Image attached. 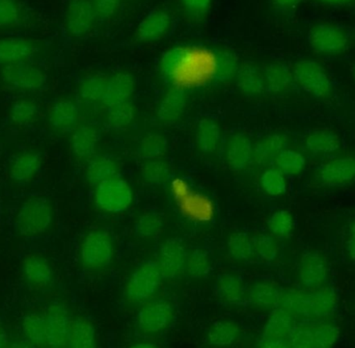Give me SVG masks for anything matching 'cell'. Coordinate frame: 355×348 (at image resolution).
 Segmentation results:
<instances>
[{
	"instance_id": "obj_17",
	"label": "cell",
	"mask_w": 355,
	"mask_h": 348,
	"mask_svg": "<svg viewBox=\"0 0 355 348\" xmlns=\"http://www.w3.org/2000/svg\"><path fill=\"white\" fill-rule=\"evenodd\" d=\"M185 243L180 238H170L164 241L158 253L157 264L162 277L174 279L185 268L187 260Z\"/></svg>"
},
{
	"instance_id": "obj_25",
	"label": "cell",
	"mask_w": 355,
	"mask_h": 348,
	"mask_svg": "<svg viewBox=\"0 0 355 348\" xmlns=\"http://www.w3.org/2000/svg\"><path fill=\"white\" fill-rule=\"evenodd\" d=\"M295 324V317L287 310L275 308L265 322L263 338L287 339Z\"/></svg>"
},
{
	"instance_id": "obj_51",
	"label": "cell",
	"mask_w": 355,
	"mask_h": 348,
	"mask_svg": "<svg viewBox=\"0 0 355 348\" xmlns=\"http://www.w3.org/2000/svg\"><path fill=\"white\" fill-rule=\"evenodd\" d=\"M239 64L235 54L225 50H219L217 58L216 81L225 82L237 74Z\"/></svg>"
},
{
	"instance_id": "obj_29",
	"label": "cell",
	"mask_w": 355,
	"mask_h": 348,
	"mask_svg": "<svg viewBox=\"0 0 355 348\" xmlns=\"http://www.w3.org/2000/svg\"><path fill=\"white\" fill-rule=\"evenodd\" d=\"M67 348H98L97 334L91 320L83 316L73 320Z\"/></svg>"
},
{
	"instance_id": "obj_7",
	"label": "cell",
	"mask_w": 355,
	"mask_h": 348,
	"mask_svg": "<svg viewBox=\"0 0 355 348\" xmlns=\"http://www.w3.org/2000/svg\"><path fill=\"white\" fill-rule=\"evenodd\" d=\"M308 42L313 51L322 55H339L347 51L350 44L347 33L329 22L313 25L309 31Z\"/></svg>"
},
{
	"instance_id": "obj_38",
	"label": "cell",
	"mask_w": 355,
	"mask_h": 348,
	"mask_svg": "<svg viewBox=\"0 0 355 348\" xmlns=\"http://www.w3.org/2000/svg\"><path fill=\"white\" fill-rule=\"evenodd\" d=\"M107 77L103 75H89L79 85V94L85 101L89 103H102L105 94Z\"/></svg>"
},
{
	"instance_id": "obj_32",
	"label": "cell",
	"mask_w": 355,
	"mask_h": 348,
	"mask_svg": "<svg viewBox=\"0 0 355 348\" xmlns=\"http://www.w3.org/2000/svg\"><path fill=\"white\" fill-rule=\"evenodd\" d=\"M216 291L223 302L232 305H240L245 299V286L238 275L223 274L219 276Z\"/></svg>"
},
{
	"instance_id": "obj_35",
	"label": "cell",
	"mask_w": 355,
	"mask_h": 348,
	"mask_svg": "<svg viewBox=\"0 0 355 348\" xmlns=\"http://www.w3.org/2000/svg\"><path fill=\"white\" fill-rule=\"evenodd\" d=\"M240 336V329L232 320H219L212 324L207 335L209 345L214 347H227L233 345Z\"/></svg>"
},
{
	"instance_id": "obj_46",
	"label": "cell",
	"mask_w": 355,
	"mask_h": 348,
	"mask_svg": "<svg viewBox=\"0 0 355 348\" xmlns=\"http://www.w3.org/2000/svg\"><path fill=\"white\" fill-rule=\"evenodd\" d=\"M185 270L193 278H204L212 270L210 258L204 250L196 249L188 254Z\"/></svg>"
},
{
	"instance_id": "obj_26",
	"label": "cell",
	"mask_w": 355,
	"mask_h": 348,
	"mask_svg": "<svg viewBox=\"0 0 355 348\" xmlns=\"http://www.w3.org/2000/svg\"><path fill=\"white\" fill-rule=\"evenodd\" d=\"M20 326L25 340L37 348H48L44 311H33L25 314L21 320Z\"/></svg>"
},
{
	"instance_id": "obj_16",
	"label": "cell",
	"mask_w": 355,
	"mask_h": 348,
	"mask_svg": "<svg viewBox=\"0 0 355 348\" xmlns=\"http://www.w3.org/2000/svg\"><path fill=\"white\" fill-rule=\"evenodd\" d=\"M39 50V43L28 37H0V67L31 62Z\"/></svg>"
},
{
	"instance_id": "obj_24",
	"label": "cell",
	"mask_w": 355,
	"mask_h": 348,
	"mask_svg": "<svg viewBox=\"0 0 355 348\" xmlns=\"http://www.w3.org/2000/svg\"><path fill=\"white\" fill-rule=\"evenodd\" d=\"M99 143V133L92 125H80L72 131L70 137V149L80 159L95 155Z\"/></svg>"
},
{
	"instance_id": "obj_36",
	"label": "cell",
	"mask_w": 355,
	"mask_h": 348,
	"mask_svg": "<svg viewBox=\"0 0 355 348\" xmlns=\"http://www.w3.org/2000/svg\"><path fill=\"white\" fill-rule=\"evenodd\" d=\"M287 146V137L281 133L268 135L254 147V160L258 164H266L275 159Z\"/></svg>"
},
{
	"instance_id": "obj_13",
	"label": "cell",
	"mask_w": 355,
	"mask_h": 348,
	"mask_svg": "<svg viewBox=\"0 0 355 348\" xmlns=\"http://www.w3.org/2000/svg\"><path fill=\"white\" fill-rule=\"evenodd\" d=\"M97 16L92 0H70L64 15L67 31L72 37H85L93 29Z\"/></svg>"
},
{
	"instance_id": "obj_31",
	"label": "cell",
	"mask_w": 355,
	"mask_h": 348,
	"mask_svg": "<svg viewBox=\"0 0 355 348\" xmlns=\"http://www.w3.org/2000/svg\"><path fill=\"white\" fill-rule=\"evenodd\" d=\"M265 89L273 94L287 92L293 83L292 71L282 62H273L266 67L264 72Z\"/></svg>"
},
{
	"instance_id": "obj_23",
	"label": "cell",
	"mask_w": 355,
	"mask_h": 348,
	"mask_svg": "<svg viewBox=\"0 0 355 348\" xmlns=\"http://www.w3.org/2000/svg\"><path fill=\"white\" fill-rule=\"evenodd\" d=\"M254 160V146L244 134H235L227 146V162L234 171H243Z\"/></svg>"
},
{
	"instance_id": "obj_6",
	"label": "cell",
	"mask_w": 355,
	"mask_h": 348,
	"mask_svg": "<svg viewBox=\"0 0 355 348\" xmlns=\"http://www.w3.org/2000/svg\"><path fill=\"white\" fill-rule=\"evenodd\" d=\"M162 279L157 262H143L135 268L127 282L125 288L127 299L131 303H146L155 295Z\"/></svg>"
},
{
	"instance_id": "obj_19",
	"label": "cell",
	"mask_w": 355,
	"mask_h": 348,
	"mask_svg": "<svg viewBox=\"0 0 355 348\" xmlns=\"http://www.w3.org/2000/svg\"><path fill=\"white\" fill-rule=\"evenodd\" d=\"M79 118V106L73 100H58L48 110L50 125L60 132H72L78 127Z\"/></svg>"
},
{
	"instance_id": "obj_1",
	"label": "cell",
	"mask_w": 355,
	"mask_h": 348,
	"mask_svg": "<svg viewBox=\"0 0 355 348\" xmlns=\"http://www.w3.org/2000/svg\"><path fill=\"white\" fill-rule=\"evenodd\" d=\"M218 51L196 46H177L162 55L160 69L176 89L200 87L216 80Z\"/></svg>"
},
{
	"instance_id": "obj_54",
	"label": "cell",
	"mask_w": 355,
	"mask_h": 348,
	"mask_svg": "<svg viewBox=\"0 0 355 348\" xmlns=\"http://www.w3.org/2000/svg\"><path fill=\"white\" fill-rule=\"evenodd\" d=\"M257 348H292L287 339L263 338Z\"/></svg>"
},
{
	"instance_id": "obj_55",
	"label": "cell",
	"mask_w": 355,
	"mask_h": 348,
	"mask_svg": "<svg viewBox=\"0 0 355 348\" xmlns=\"http://www.w3.org/2000/svg\"><path fill=\"white\" fill-rule=\"evenodd\" d=\"M347 251L350 259L355 262V222L350 227L349 236L347 241Z\"/></svg>"
},
{
	"instance_id": "obj_41",
	"label": "cell",
	"mask_w": 355,
	"mask_h": 348,
	"mask_svg": "<svg viewBox=\"0 0 355 348\" xmlns=\"http://www.w3.org/2000/svg\"><path fill=\"white\" fill-rule=\"evenodd\" d=\"M275 166L284 175L294 176L306 168V157L300 152L285 149L275 158Z\"/></svg>"
},
{
	"instance_id": "obj_10",
	"label": "cell",
	"mask_w": 355,
	"mask_h": 348,
	"mask_svg": "<svg viewBox=\"0 0 355 348\" xmlns=\"http://www.w3.org/2000/svg\"><path fill=\"white\" fill-rule=\"evenodd\" d=\"M114 256V243L110 233L101 229L85 235L80 247V259L87 268H99L107 266Z\"/></svg>"
},
{
	"instance_id": "obj_9",
	"label": "cell",
	"mask_w": 355,
	"mask_h": 348,
	"mask_svg": "<svg viewBox=\"0 0 355 348\" xmlns=\"http://www.w3.org/2000/svg\"><path fill=\"white\" fill-rule=\"evenodd\" d=\"M174 318V306L170 302L162 299L148 301L137 314V328L144 334H160L170 328Z\"/></svg>"
},
{
	"instance_id": "obj_48",
	"label": "cell",
	"mask_w": 355,
	"mask_h": 348,
	"mask_svg": "<svg viewBox=\"0 0 355 348\" xmlns=\"http://www.w3.org/2000/svg\"><path fill=\"white\" fill-rule=\"evenodd\" d=\"M171 174V168L164 160H148L144 164L141 176L149 184L158 185L166 182Z\"/></svg>"
},
{
	"instance_id": "obj_12",
	"label": "cell",
	"mask_w": 355,
	"mask_h": 348,
	"mask_svg": "<svg viewBox=\"0 0 355 348\" xmlns=\"http://www.w3.org/2000/svg\"><path fill=\"white\" fill-rule=\"evenodd\" d=\"M1 79L4 85L18 91H37L46 82V74L40 67L31 62H21L3 67Z\"/></svg>"
},
{
	"instance_id": "obj_34",
	"label": "cell",
	"mask_w": 355,
	"mask_h": 348,
	"mask_svg": "<svg viewBox=\"0 0 355 348\" xmlns=\"http://www.w3.org/2000/svg\"><path fill=\"white\" fill-rule=\"evenodd\" d=\"M237 85L242 93L248 96H258L265 91L264 77L263 72L259 70L254 64H243L238 69Z\"/></svg>"
},
{
	"instance_id": "obj_57",
	"label": "cell",
	"mask_w": 355,
	"mask_h": 348,
	"mask_svg": "<svg viewBox=\"0 0 355 348\" xmlns=\"http://www.w3.org/2000/svg\"><path fill=\"white\" fill-rule=\"evenodd\" d=\"M10 342L8 334L3 324L0 322V348H10Z\"/></svg>"
},
{
	"instance_id": "obj_21",
	"label": "cell",
	"mask_w": 355,
	"mask_h": 348,
	"mask_svg": "<svg viewBox=\"0 0 355 348\" xmlns=\"http://www.w3.org/2000/svg\"><path fill=\"white\" fill-rule=\"evenodd\" d=\"M135 81L132 75L127 72H119L108 77L102 104L106 107L128 102L135 93Z\"/></svg>"
},
{
	"instance_id": "obj_11",
	"label": "cell",
	"mask_w": 355,
	"mask_h": 348,
	"mask_svg": "<svg viewBox=\"0 0 355 348\" xmlns=\"http://www.w3.org/2000/svg\"><path fill=\"white\" fill-rule=\"evenodd\" d=\"M46 334L48 348H67L73 320L66 305L54 302L46 307Z\"/></svg>"
},
{
	"instance_id": "obj_42",
	"label": "cell",
	"mask_w": 355,
	"mask_h": 348,
	"mask_svg": "<svg viewBox=\"0 0 355 348\" xmlns=\"http://www.w3.org/2000/svg\"><path fill=\"white\" fill-rule=\"evenodd\" d=\"M135 118V106L129 101L108 107L107 123L114 130L128 128Z\"/></svg>"
},
{
	"instance_id": "obj_43",
	"label": "cell",
	"mask_w": 355,
	"mask_h": 348,
	"mask_svg": "<svg viewBox=\"0 0 355 348\" xmlns=\"http://www.w3.org/2000/svg\"><path fill=\"white\" fill-rule=\"evenodd\" d=\"M254 256L264 263H271L279 255V245L271 234H259L252 238Z\"/></svg>"
},
{
	"instance_id": "obj_59",
	"label": "cell",
	"mask_w": 355,
	"mask_h": 348,
	"mask_svg": "<svg viewBox=\"0 0 355 348\" xmlns=\"http://www.w3.org/2000/svg\"><path fill=\"white\" fill-rule=\"evenodd\" d=\"M321 3L329 4V6H343V4L352 3L355 0H317Z\"/></svg>"
},
{
	"instance_id": "obj_53",
	"label": "cell",
	"mask_w": 355,
	"mask_h": 348,
	"mask_svg": "<svg viewBox=\"0 0 355 348\" xmlns=\"http://www.w3.org/2000/svg\"><path fill=\"white\" fill-rule=\"evenodd\" d=\"M180 2L185 12L193 17L206 14L212 4V0H180Z\"/></svg>"
},
{
	"instance_id": "obj_14",
	"label": "cell",
	"mask_w": 355,
	"mask_h": 348,
	"mask_svg": "<svg viewBox=\"0 0 355 348\" xmlns=\"http://www.w3.org/2000/svg\"><path fill=\"white\" fill-rule=\"evenodd\" d=\"M327 277L329 264L322 254L317 251L302 254L298 264V279L304 288H320L327 283Z\"/></svg>"
},
{
	"instance_id": "obj_8",
	"label": "cell",
	"mask_w": 355,
	"mask_h": 348,
	"mask_svg": "<svg viewBox=\"0 0 355 348\" xmlns=\"http://www.w3.org/2000/svg\"><path fill=\"white\" fill-rule=\"evenodd\" d=\"M94 199L102 211L120 214L128 209L132 203V189L124 179L116 176L96 185Z\"/></svg>"
},
{
	"instance_id": "obj_37",
	"label": "cell",
	"mask_w": 355,
	"mask_h": 348,
	"mask_svg": "<svg viewBox=\"0 0 355 348\" xmlns=\"http://www.w3.org/2000/svg\"><path fill=\"white\" fill-rule=\"evenodd\" d=\"M196 141L204 153H213L220 143V128L211 119H204L198 123Z\"/></svg>"
},
{
	"instance_id": "obj_56",
	"label": "cell",
	"mask_w": 355,
	"mask_h": 348,
	"mask_svg": "<svg viewBox=\"0 0 355 348\" xmlns=\"http://www.w3.org/2000/svg\"><path fill=\"white\" fill-rule=\"evenodd\" d=\"M300 2V0H272L273 6L281 10H293Z\"/></svg>"
},
{
	"instance_id": "obj_33",
	"label": "cell",
	"mask_w": 355,
	"mask_h": 348,
	"mask_svg": "<svg viewBox=\"0 0 355 348\" xmlns=\"http://www.w3.org/2000/svg\"><path fill=\"white\" fill-rule=\"evenodd\" d=\"M306 149L315 155L334 153L339 149L341 141L337 133L329 129H316L309 133L306 141Z\"/></svg>"
},
{
	"instance_id": "obj_49",
	"label": "cell",
	"mask_w": 355,
	"mask_h": 348,
	"mask_svg": "<svg viewBox=\"0 0 355 348\" xmlns=\"http://www.w3.org/2000/svg\"><path fill=\"white\" fill-rule=\"evenodd\" d=\"M263 191L269 195L277 197L287 191V181L285 175L277 168H268L263 173L260 179Z\"/></svg>"
},
{
	"instance_id": "obj_58",
	"label": "cell",
	"mask_w": 355,
	"mask_h": 348,
	"mask_svg": "<svg viewBox=\"0 0 355 348\" xmlns=\"http://www.w3.org/2000/svg\"><path fill=\"white\" fill-rule=\"evenodd\" d=\"M10 348H37L33 347L31 343H29L28 341L25 340V339H21V340L15 341V342L10 343Z\"/></svg>"
},
{
	"instance_id": "obj_3",
	"label": "cell",
	"mask_w": 355,
	"mask_h": 348,
	"mask_svg": "<svg viewBox=\"0 0 355 348\" xmlns=\"http://www.w3.org/2000/svg\"><path fill=\"white\" fill-rule=\"evenodd\" d=\"M54 209L44 197H31L23 202L15 218L17 232L26 238L43 236L51 228Z\"/></svg>"
},
{
	"instance_id": "obj_47",
	"label": "cell",
	"mask_w": 355,
	"mask_h": 348,
	"mask_svg": "<svg viewBox=\"0 0 355 348\" xmlns=\"http://www.w3.org/2000/svg\"><path fill=\"white\" fill-rule=\"evenodd\" d=\"M164 227V218L158 212L150 211L141 216L135 224V234L144 238H151L159 234Z\"/></svg>"
},
{
	"instance_id": "obj_60",
	"label": "cell",
	"mask_w": 355,
	"mask_h": 348,
	"mask_svg": "<svg viewBox=\"0 0 355 348\" xmlns=\"http://www.w3.org/2000/svg\"><path fill=\"white\" fill-rule=\"evenodd\" d=\"M129 348H160L157 345H151V343H137Z\"/></svg>"
},
{
	"instance_id": "obj_20",
	"label": "cell",
	"mask_w": 355,
	"mask_h": 348,
	"mask_svg": "<svg viewBox=\"0 0 355 348\" xmlns=\"http://www.w3.org/2000/svg\"><path fill=\"white\" fill-rule=\"evenodd\" d=\"M172 17L162 8L150 12L137 27V37L144 42H155L162 39L170 31Z\"/></svg>"
},
{
	"instance_id": "obj_27",
	"label": "cell",
	"mask_w": 355,
	"mask_h": 348,
	"mask_svg": "<svg viewBox=\"0 0 355 348\" xmlns=\"http://www.w3.org/2000/svg\"><path fill=\"white\" fill-rule=\"evenodd\" d=\"M283 293L284 289L275 283L261 281L250 289V301L256 307L273 310L281 306Z\"/></svg>"
},
{
	"instance_id": "obj_61",
	"label": "cell",
	"mask_w": 355,
	"mask_h": 348,
	"mask_svg": "<svg viewBox=\"0 0 355 348\" xmlns=\"http://www.w3.org/2000/svg\"><path fill=\"white\" fill-rule=\"evenodd\" d=\"M354 78H355V68H354Z\"/></svg>"
},
{
	"instance_id": "obj_52",
	"label": "cell",
	"mask_w": 355,
	"mask_h": 348,
	"mask_svg": "<svg viewBox=\"0 0 355 348\" xmlns=\"http://www.w3.org/2000/svg\"><path fill=\"white\" fill-rule=\"evenodd\" d=\"M92 1L98 16L104 19L114 16L122 3V0H92Z\"/></svg>"
},
{
	"instance_id": "obj_30",
	"label": "cell",
	"mask_w": 355,
	"mask_h": 348,
	"mask_svg": "<svg viewBox=\"0 0 355 348\" xmlns=\"http://www.w3.org/2000/svg\"><path fill=\"white\" fill-rule=\"evenodd\" d=\"M118 164L114 158L108 154H99L89 158L85 175L89 182L97 185L118 176Z\"/></svg>"
},
{
	"instance_id": "obj_39",
	"label": "cell",
	"mask_w": 355,
	"mask_h": 348,
	"mask_svg": "<svg viewBox=\"0 0 355 348\" xmlns=\"http://www.w3.org/2000/svg\"><path fill=\"white\" fill-rule=\"evenodd\" d=\"M168 150V141L159 133H148L139 145V155L146 160L158 159Z\"/></svg>"
},
{
	"instance_id": "obj_5",
	"label": "cell",
	"mask_w": 355,
	"mask_h": 348,
	"mask_svg": "<svg viewBox=\"0 0 355 348\" xmlns=\"http://www.w3.org/2000/svg\"><path fill=\"white\" fill-rule=\"evenodd\" d=\"M292 74L298 87L312 97L324 99L333 92V83L327 70L316 60H298L292 69Z\"/></svg>"
},
{
	"instance_id": "obj_15",
	"label": "cell",
	"mask_w": 355,
	"mask_h": 348,
	"mask_svg": "<svg viewBox=\"0 0 355 348\" xmlns=\"http://www.w3.org/2000/svg\"><path fill=\"white\" fill-rule=\"evenodd\" d=\"M21 274L31 288L45 290L54 282L51 264L41 254L31 253L21 260Z\"/></svg>"
},
{
	"instance_id": "obj_22",
	"label": "cell",
	"mask_w": 355,
	"mask_h": 348,
	"mask_svg": "<svg viewBox=\"0 0 355 348\" xmlns=\"http://www.w3.org/2000/svg\"><path fill=\"white\" fill-rule=\"evenodd\" d=\"M43 164L41 153L25 151L12 160L10 166V177L17 183H28L39 174Z\"/></svg>"
},
{
	"instance_id": "obj_4",
	"label": "cell",
	"mask_w": 355,
	"mask_h": 348,
	"mask_svg": "<svg viewBox=\"0 0 355 348\" xmlns=\"http://www.w3.org/2000/svg\"><path fill=\"white\" fill-rule=\"evenodd\" d=\"M340 330L327 320H302L295 324L287 340L292 348H333Z\"/></svg>"
},
{
	"instance_id": "obj_50",
	"label": "cell",
	"mask_w": 355,
	"mask_h": 348,
	"mask_svg": "<svg viewBox=\"0 0 355 348\" xmlns=\"http://www.w3.org/2000/svg\"><path fill=\"white\" fill-rule=\"evenodd\" d=\"M22 17L18 0H0V29L19 26Z\"/></svg>"
},
{
	"instance_id": "obj_40",
	"label": "cell",
	"mask_w": 355,
	"mask_h": 348,
	"mask_svg": "<svg viewBox=\"0 0 355 348\" xmlns=\"http://www.w3.org/2000/svg\"><path fill=\"white\" fill-rule=\"evenodd\" d=\"M227 252L234 259L248 261L254 256V243L246 233L236 232L227 241Z\"/></svg>"
},
{
	"instance_id": "obj_28",
	"label": "cell",
	"mask_w": 355,
	"mask_h": 348,
	"mask_svg": "<svg viewBox=\"0 0 355 348\" xmlns=\"http://www.w3.org/2000/svg\"><path fill=\"white\" fill-rule=\"evenodd\" d=\"M187 96L183 89L173 87L160 102L157 118L164 124H172L179 120L186 107Z\"/></svg>"
},
{
	"instance_id": "obj_18",
	"label": "cell",
	"mask_w": 355,
	"mask_h": 348,
	"mask_svg": "<svg viewBox=\"0 0 355 348\" xmlns=\"http://www.w3.org/2000/svg\"><path fill=\"white\" fill-rule=\"evenodd\" d=\"M319 178L327 186L339 187L355 180V157H341L322 164Z\"/></svg>"
},
{
	"instance_id": "obj_44",
	"label": "cell",
	"mask_w": 355,
	"mask_h": 348,
	"mask_svg": "<svg viewBox=\"0 0 355 348\" xmlns=\"http://www.w3.org/2000/svg\"><path fill=\"white\" fill-rule=\"evenodd\" d=\"M37 116V106L29 100H19L10 108V118L17 126H27L35 122Z\"/></svg>"
},
{
	"instance_id": "obj_2",
	"label": "cell",
	"mask_w": 355,
	"mask_h": 348,
	"mask_svg": "<svg viewBox=\"0 0 355 348\" xmlns=\"http://www.w3.org/2000/svg\"><path fill=\"white\" fill-rule=\"evenodd\" d=\"M338 306L335 289L323 286L284 290L279 307L302 320H327L337 312Z\"/></svg>"
},
{
	"instance_id": "obj_45",
	"label": "cell",
	"mask_w": 355,
	"mask_h": 348,
	"mask_svg": "<svg viewBox=\"0 0 355 348\" xmlns=\"http://www.w3.org/2000/svg\"><path fill=\"white\" fill-rule=\"evenodd\" d=\"M293 228V216L288 210H277L269 218L268 229L272 236L285 238L291 234Z\"/></svg>"
}]
</instances>
